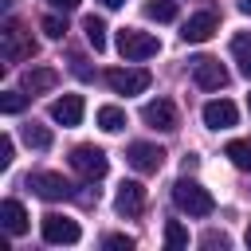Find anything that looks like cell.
<instances>
[{"instance_id":"obj_1","label":"cell","mask_w":251,"mask_h":251,"mask_svg":"<svg viewBox=\"0 0 251 251\" xmlns=\"http://www.w3.org/2000/svg\"><path fill=\"white\" fill-rule=\"evenodd\" d=\"M173 200H176V208L188 212V216H212V212H216L212 192H208L200 180H192V176H180V180L173 184Z\"/></svg>"},{"instance_id":"obj_2","label":"cell","mask_w":251,"mask_h":251,"mask_svg":"<svg viewBox=\"0 0 251 251\" xmlns=\"http://www.w3.org/2000/svg\"><path fill=\"white\" fill-rule=\"evenodd\" d=\"M118 51H122L126 63H141V59H153V55L161 51V43H157V35H149V31L122 27V31H118Z\"/></svg>"},{"instance_id":"obj_3","label":"cell","mask_w":251,"mask_h":251,"mask_svg":"<svg viewBox=\"0 0 251 251\" xmlns=\"http://www.w3.org/2000/svg\"><path fill=\"white\" fill-rule=\"evenodd\" d=\"M0 55H4L8 63H24V59L35 55V39H31L16 20H8L4 31H0Z\"/></svg>"},{"instance_id":"obj_4","label":"cell","mask_w":251,"mask_h":251,"mask_svg":"<svg viewBox=\"0 0 251 251\" xmlns=\"http://www.w3.org/2000/svg\"><path fill=\"white\" fill-rule=\"evenodd\" d=\"M71 169H75L82 180H102L106 169H110V161H106V153H102L98 145H75V149H71Z\"/></svg>"},{"instance_id":"obj_5","label":"cell","mask_w":251,"mask_h":251,"mask_svg":"<svg viewBox=\"0 0 251 251\" xmlns=\"http://www.w3.org/2000/svg\"><path fill=\"white\" fill-rule=\"evenodd\" d=\"M149 71L145 67H114V71H106V86L114 90V94H141V90H149Z\"/></svg>"},{"instance_id":"obj_6","label":"cell","mask_w":251,"mask_h":251,"mask_svg":"<svg viewBox=\"0 0 251 251\" xmlns=\"http://www.w3.org/2000/svg\"><path fill=\"white\" fill-rule=\"evenodd\" d=\"M192 78H196L200 90H224L227 86V67L212 55H196L192 59Z\"/></svg>"},{"instance_id":"obj_7","label":"cell","mask_w":251,"mask_h":251,"mask_svg":"<svg viewBox=\"0 0 251 251\" xmlns=\"http://www.w3.org/2000/svg\"><path fill=\"white\" fill-rule=\"evenodd\" d=\"M39 231H43L47 243H78V235H82L78 224L71 216H59V212H47L43 224H39Z\"/></svg>"},{"instance_id":"obj_8","label":"cell","mask_w":251,"mask_h":251,"mask_svg":"<svg viewBox=\"0 0 251 251\" xmlns=\"http://www.w3.org/2000/svg\"><path fill=\"white\" fill-rule=\"evenodd\" d=\"M126 161L137 169V173H157L165 165V149L161 145H149V141H133L126 149Z\"/></svg>"},{"instance_id":"obj_9","label":"cell","mask_w":251,"mask_h":251,"mask_svg":"<svg viewBox=\"0 0 251 251\" xmlns=\"http://www.w3.org/2000/svg\"><path fill=\"white\" fill-rule=\"evenodd\" d=\"M27 188H35V196H43V200H67V196H75V188L59 173H31Z\"/></svg>"},{"instance_id":"obj_10","label":"cell","mask_w":251,"mask_h":251,"mask_svg":"<svg viewBox=\"0 0 251 251\" xmlns=\"http://www.w3.org/2000/svg\"><path fill=\"white\" fill-rule=\"evenodd\" d=\"M216 27H220L216 12H196V16H188V20H184L180 39H184V43H204V39H212V35H216Z\"/></svg>"},{"instance_id":"obj_11","label":"cell","mask_w":251,"mask_h":251,"mask_svg":"<svg viewBox=\"0 0 251 251\" xmlns=\"http://www.w3.org/2000/svg\"><path fill=\"white\" fill-rule=\"evenodd\" d=\"M141 118H145L149 129H165V133L176 129V106H173L169 98H153V102H145Z\"/></svg>"},{"instance_id":"obj_12","label":"cell","mask_w":251,"mask_h":251,"mask_svg":"<svg viewBox=\"0 0 251 251\" xmlns=\"http://www.w3.org/2000/svg\"><path fill=\"white\" fill-rule=\"evenodd\" d=\"M114 208H118V216H141L145 212V188L137 180H122L118 196H114Z\"/></svg>"},{"instance_id":"obj_13","label":"cell","mask_w":251,"mask_h":251,"mask_svg":"<svg viewBox=\"0 0 251 251\" xmlns=\"http://www.w3.org/2000/svg\"><path fill=\"white\" fill-rule=\"evenodd\" d=\"M235 122H239L235 102H227V98H212V102L204 106V126H208V129H231Z\"/></svg>"},{"instance_id":"obj_14","label":"cell","mask_w":251,"mask_h":251,"mask_svg":"<svg viewBox=\"0 0 251 251\" xmlns=\"http://www.w3.org/2000/svg\"><path fill=\"white\" fill-rule=\"evenodd\" d=\"M82 94H63V98H55L51 102V118L63 126V129H71V126H78L82 122Z\"/></svg>"},{"instance_id":"obj_15","label":"cell","mask_w":251,"mask_h":251,"mask_svg":"<svg viewBox=\"0 0 251 251\" xmlns=\"http://www.w3.org/2000/svg\"><path fill=\"white\" fill-rule=\"evenodd\" d=\"M55 82H59V71H55V67H31V71H24L20 90H27V94H47V90H55Z\"/></svg>"},{"instance_id":"obj_16","label":"cell","mask_w":251,"mask_h":251,"mask_svg":"<svg viewBox=\"0 0 251 251\" xmlns=\"http://www.w3.org/2000/svg\"><path fill=\"white\" fill-rule=\"evenodd\" d=\"M0 224H4L8 235H24V231H27V212H24V204H20V200H4V204H0Z\"/></svg>"},{"instance_id":"obj_17","label":"cell","mask_w":251,"mask_h":251,"mask_svg":"<svg viewBox=\"0 0 251 251\" xmlns=\"http://www.w3.org/2000/svg\"><path fill=\"white\" fill-rule=\"evenodd\" d=\"M231 55H235V63H239V75L251 78V35H235V39H231Z\"/></svg>"},{"instance_id":"obj_18","label":"cell","mask_w":251,"mask_h":251,"mask_svg":"<svg viewBox=\"0 0 251 251\" xmlns=\"http://www.w3.org/2000/svg\"><path fill=\"white\" fill-rule=\"evenodd\" d=\"M82 31H86V43H90L94 51H106V24H102L98 16H86V20H82Z\"/></svg>"},{"instance_id":"obj_19","label":"cell","mask_w":251,"mask_h":251,"mask_svg":"<svg viewBox=\"0 0 251 251\" xmlns=\"http://www.w3.org/2000/svg\"><path fill=\"white\" fill-rule=\"evenodd\" d=\"M24 141H27L31 149H39V153H43V149H51V129H47V126H39V122H27V126H24Z\"/></svg>"},{"instance_id":"obj_20","label":"cell","mask_w":251,"mask_h":251,"mask_svg":"<svg viewBox=\"0 0 251 251\" xmlns=\"http://www.w3.org/2000/svg\"><path fill=\"white\" fill-rule=\"evenodd\" d=\"M98 126H102L106 133H118V129L126 126V110H118V106H98Z\"/></svg>"},{"instance_id":"obj_21","label":"cell","mask_w":251,"mask_h":251,"mask_svg":"<svg viewBox=\"0 0 251 251\" xmlns=\"http://www.w3.org/2000/svg\"><path fill=\"white\" fill-rule=\"evenodd\" d=\"M224 153L231 157V165H235V169L251 173V141H227V149H224Z\"/></svg>"},{"instance_id":"obj_22","label":"cell","mask_w":251,"mask_h":251,"mask_svg":"<svg viewBox=\"0 0 251 251\" xmlns=\"http://www.w3.org/2000/svg\"><path fill=\"white\" fill-rule=\"evenodd\" d=\"M165 243H169L173 251H184V247H188V231H184L180 220H169V224H165Z\"/></svg>"},{"instance_id":"obj_23","label":"cell","mask_w":251,"mask_h":251,"mask_svg":"<svg viewBox=\"0 0 251 251\" xmlns=\"http://www.w3.org/2000/svg\"><path fill=\"white\" fill-rule=\"evenodd\" d=\"M145 16L157 20V24H173V20H176V4H173V0H153V4L145 8Z\"/></svg>"},{"instance_id":"obj_24","label":"cell","mask_w":251,"mask_h":251,"mask_svg":"<svg viewBox=\"0 0 251 251\" xmlns=\"http://www.w3.org/2000/svg\"><path fill=\"white\" fill-rule=\"evenodd\" d=\"M27 98H31L27 90H4V94H0V110H4V114H20V110L27 106Z\"/></svg>"},{"instance_id":"obj_25","label":"cell","mask_w":251,"mask_h":251,"mask_svg":"<svg viewBox=\"0 0 251 251\" xmlns=\"http://www.w3.org/2000/svg\"><path fill=\"white\" fill-rule=\"evenodd\" d=\"M51 39H63V31H67V20L59 16V12H51V16H43V24H39Z\"/></svg>"},{"instance_id":"obj_26","label":"cell","mask_w":251,"mask_h":251,"mask_svg":"<svg viewBox=\"0 0 251 251\" xmlns=\"http://www.w3.org/2000/svg\"><path fill=\"white\" fill-rule=\"evenodd\" d=\"M12 153H16V145H12V137L4 133V137H0V169H8V165H12Z\"/></svg>"},{"instance_id":"obj_27","label":"cell","mask_w":251,"mask_h":251,"mask_svg":"<svg viewBox=\"0 0 251 251\" xmlns=\"http://www.w3.org/2000/svg\"><path fill=\"white\" fill-rule=\"evenodd\" d=\"M102 243H106V247H114V251H129V247H133V239H129V235H106Z\"/></svg>"},{"instance_id":"obj_28","label":"cell","mask_w":251,"mask_h":251,"mask_svg":"<svg viewBox=\"0 0 251 251\" xmlns=\"http://www.w3.org/2000/svg\"><path fill=\"white\" fill-rule=\"evenodd\" d=\"M47 4H51L55 12H75V8L82 4V0H47Z\"/></svg>"},{"instance_id":"obj_29","label":"cell","mask_w":251,"mask_h":251,"mask_svg":"<svg viewBox=\"0 0 251 251\" xmlns=\"http://www.w3.org/2000/svg\"><path fill=\"white\" fill-rule=\"evenodd\" d=\"M204 247H227V235H216V231H208V235H204Z\"/></svg>"},{"instance_id":"obj_30","label":"cell","mask_w":251,"mask_h":251,"mask_svg":"<svg viewBox=\"0 0 251 251\" xmlns=\"http://www.w3.org/2000/svg\"><path fill=\"white\" fill-rule=\"evenodd\" d=\"M71 63H75V75H78V78H90V67H86L82 59H71Z\"/></svg>"},{"instance_id":"obj_31","label":"cell","mask_w":251,"mask_h":251,"mask_svg":"<svg viewBox=\"0 0 251 251\" xmlns=\"http://www.w3.org/2000/svg\"><path fill=\"white\" fill-rule=\"evenodd\" d=\"M239 12H243V16H251V0H239Z\"/></svg>"},{"instance_id":"obj_32","label":"cell","mask_w":251,"mask_h":251,"mask_svg":"<svg viewBox=\"0 0 251 251\" xmlns=\"http://www.w3.org/2000/svg\"><path fill=\"white\" fill-rule=\"evenodd\" d=\"M102 4H106V8H122L126 0H102Z\"/></svg>"},{"instance_id":"obj_33","label":"cell","mask_w":251,"mask_h":251,"mask_svg":"<svg viewBox=\"0 0 251 251\" xmlns=\"http://www.w3.org/2000/svg\"><path fill=\"white\" fill-rule=\"evenodd\" d=\"M247 247H251V224H247Z\"/></svg>"},{"instance_id":"obj_34","label":"cell","mask_w":251,"mask_h":251,"mask_svg":"<svg viewBox=\"0 0 251 251\" xmlns=\"http://www.w3.org/2000/svg\"><path fill=\"white\" fill-rule=\"evenodd\" d=\"M247 106H251V94H247Z\"/></svg>"}]
</instances>
